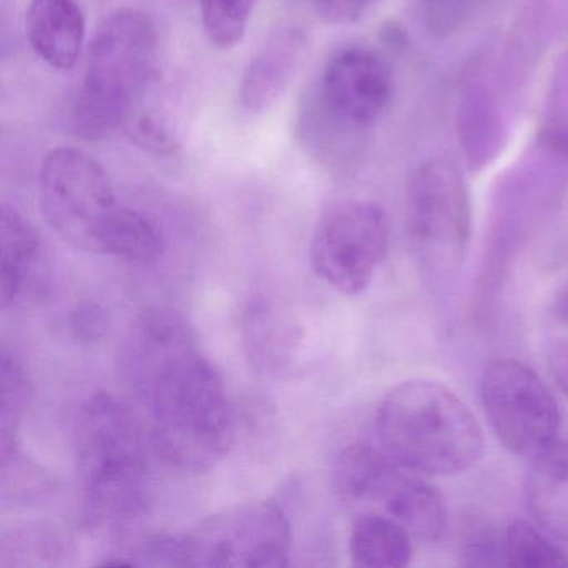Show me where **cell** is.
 I'll return each mask as SVG.
<instances>
[{"mask_svg":"<svg viewBox=\"0 0 568 568\" xmlns=\"http://www.w3.org/2000/svg\"><path fill=\"white\" fill-rule=\"evenodd\" d=\"M85 14L79 0H31L26 36L39 59L55 71H71L85 41Z\"/></svg>","mask_w":568,"mask_h":568,"instance_id":"obj_14","label":"cell"},{"mask_svg":"<svg viewBox=\"0 0 568 568\" xmlns=\"http://www.w3.org/2000/svg\"><path fill=\"white\" fill-rule=\"evenodd\" d=\"M109 314L104 305L94 301H82L68 315V331L74 341L95 344L108 334Z\"/></svg>","mask_w":568,"mask_h":568,"instance_id":"obj_28","label":"cell"},{"mask_svg":"<svg viewBox=\"0 0 568 568\" xmlns=\"http://www.w3.org/2000/svg\"><path fill=\"white\" fill-rule=\"evenodd\" d=\"M315 95L304 124H321V134L328 135L362 131L387 111L394 95V75L384 55L351 45L328 59Z\"/></svg>","mask_w":568,"mask_h":568,"instance_id":"obj_10","label":"cell"},{"mask_svg":"<svg viewBox=\"0 0 568 568\" xmlns=\"http://www.w3.org/2000/svg\"><path fill=\"white\" fill-rule=\"evenodd\" d=\"M149 408L155 450L172 467L211 470L235 440L224 378L197 347L169 361L138 395Z\"/></svg>","mask_w":568,"mask_h":568,"instance_id":"obj_2","label":"cell"},{"mask_svg":"<svg viewBox=\"0 0 568 568\" xmlns=\"http://www.w3.org/2000/svg\"><path fill=\"white\" fill-rule=\"evenodd\" d=\"M242 341L245 355L258 374L282 378L297 367L304 331L284 305L255 297L242 318Z\"/></svg>","mask_w":568,"mask_h":568,"instance_id":"obj_12","label":"cell"},{"mask_svg":"<svg viewBox=\"0 0 568 568\" xmlns=\"http://www.w3.org/2000/svg\"><path fill=\"white\" fill-rule=\"evenodd\" d=\"M557 322L560 327L548 342L547 361L555 384L568 397V318Z\"/></svg>","mask_w":568,"mask_h":568,"instance_id":"obj_30","label":"cell"},{"mask_svg":"<svg viewBox=\"0 0 568 568\" xmlns=\"http://www.w3.org/2000/svg\"><path fill=\"white\" fill-rule=\"evenodd\" d=\"M308 8L327 24L347 26L361 21L375 0H305Z\"/></svg>","mask_w":568,"mask_h":568,"instance_id":"obj_29","label":"cell"},{"mask_svg":"<svg viewBox=\"0 0 568 568\" xmlns=\"http://www.w3.org/2000/svg\"><path fill=\"white\" fill-rule=\"evenodd\" d=\"M414 537L404 525L378 511L358 514L348 538L354 567L402 568L414 557Z\"/></svg>","mask_w":568,"mask_h":568,"instance_id":"obj_19","label":"cell"},{"mask_svg":"<svg viewBox=\"0 0 568 568\" xmlns=\"http://www.w3.org/2000/svg\"><path fill=\"white\" fill-rule=\"evenodd\" d=\"M159 36L145 12L122 8L99 26L71 109V129L88 142L108 141L134 121L155 78Z\"/></svg>","mask_w":568,"mask_h":568,"instance_id":"obj_3","label":"cell"},{"mask_svg":"<svg viewBox=\"0 0 568 568\" xmlns=\"http://www.w3.org/2000/svg\"><path fill=\"white\" fill-rule=\"evenodd\" d=\"M194 347V331L184 315L174 308H148L132 322L122 344V377L139 395L169 361Z\"/></svg>","mask_w":568,"mask_h":568,"instance_id":"obj_11","label":"cell"},{"mask_svg":"<svg viewBox=\"0 0 568 568\" xmlns=\"http://www.w3.org/2000/svg\"><path fill=\"white\" fill-rule=\"evenodd\" d=\"M59 551H61L59 538L48 531L39 530L16 531L0 545L2 561L8 558L11 560L6 564V567L18 565L19 558L28 557V555L36 558V565H42V557L51 558L54 561Z\"/></svg>","mask_w":568,"mask_h":568,"instance_id":"obj_26","label":"cell"},{"mask_svg":"<svg viewBox=\"0 0 568 568\" xmlns=\"http://www.w3.org/2000/svg\"><path fill=\"white\" fill-rule=\"evenodd\" d=\"M131 124L134 128L135 138H138V142L142 148L149 149V151L155 152L159 155L174 154L175 149H178L174 139L155 119L149 118V115H141V118L132 121Z\"/></svg>","mask_w":568,"mask_h":568,"instance_id":"obj_31","label":"cell"},{"mask_svg":"<svg viewBox=\"0 0 568 568\" xmlns=\"http://www.w3.org/2000/svg\"><path fill=\"white\" fill-rule=\"evenodd\" d=\"M39 204L48 224L68 244L92 254H102L105 237L124 207L104 168L74 148L54 149L42 162Z\"/></svg>","mask_w":568,"mask_h":568,"instance_id":"obj_6","label":"cell"},{"mask_svg":"<svg viewBox=\"0 0 568 568\" xmlns=\"http://www.w3.org/2000/svg\"><path fill=\"white\" fill-rule=\"evenodd\" d=\"M41 241L24 215L2 205L0 211V305L18 304L38 281Z\"/></svg>","mask_w":568,"mask_h":568,"instance_id":"obj_17","label":"cell"},{"mask_svg":"<svg viewBox=\"0 0 568 568\" xmlns=\"http://www.w3.org/2000/svg\"><path fill=\"white\" fill-rule=\"evenodd\" d=\"M525 490L535 520L568 541V442H555L534 458Z\"/></svg>","mask_w":568,"mask_h":568,"instance_id":"obj_18","label":"cell"},{"mask_svg":"<svg viewBox=\"0 0 568 568\" xmlns=\"http://www.w3.org/2000/svg\"><path fill=\"white\" fill-rule=\"evenodd\" d=\"M407 232L415 265L432 287H447L460 274L471 234L467 185L452 162L434 159L408 182Z\"/></svg>","mask_w":568,"mask_h":568,"instance_id":"obj_5","label":"cell"},{"mask_svg":"<svg viewBox=\"0 0 568 568\" xmlns=\"http://www.w3.org/2000/svg\"><path fill=\"white\" fill-rule=\"evenodd\" d=\"M422 24L437 36L457 34L474 18L480 0H414Z\"/></svg>","mask_w":568,"mask_h":568,"instance_id":"obj_24","label":"cell"},{"mask_svg":"<svg viewBox=\"0 0 568 568\" xmlns=\"http://www.w3.org/2000/svg\"><path fill=\"white\" fill-rule=\"evenodd\" d=\"M480 398L498 440L535 458L558 442L561 414L550 388L524 362L498 358L484 371Z\"/></svg>","mask_w":568,"mask_h":568,"instance_id":"obj_9","label":"cell"},{"mask_svg":"<svg viewBox=\"0 0 568 568\" xmlns=\"http://www.w3.org/2000/svg\"><path fill=\"white\" fill-rule=\"evenodd\" d=\"M52 488L51 478L42 468L26 460L19 452L2 460V498L28 504L31 498L44 497Z\"/></svg>","mask_w":568,"mask_h":568,"instance_id":"obj_25","label":"cell"},{"mask_svg":"<svg viewBox=\"0 0 568 568\" xmlns=\"http://www.w3.org/2000/svg\"><path fill=\"white\" fill-rule=\"evenodd\" d=\"M415 474L402 465L377 511L404 525L415 540L432 544L440 540L447 530V505L434 485Z\"/></svg>","mask_w":568,"mask_h":568,"instance_id":"obj_15","label":"cell"},{"mask_svg":"<svg viewBox=\"0 0 568 568\" xmlns=\"http://www.w3.org/2000/svg\"><path fill=\"white\" fill-rule=\"evenodd\" d=\"M400 464L384 448L368 444H354L345 447L332 467V487L338 500L354 510H375L384 488Z\"/></svg>","mask_w":568,"mask_h":568,"instance_id":"obj_16","label":"cell"},{"mask_svg":"<svg viewBox=\"0 0 568 568\" xmlns=\"http://www.w3.org/2000/svg\"><path fill=\"white\" fill-rule=\"evenodd\" d=\"M257 0H197L202 28L212 45L229 51L247 34Z\"/></svg>","mask_w":568,"mask_h":568,"instance_id":"obj_22","label":"cell"},{"mask_svg":"<svg viewBox=\"0 0 568 568\" xmlns=\"http://www.w3.org/2000/svg\"><path fill=\"white\" fill-rule=\"evenodd\" d=\"M184 537L189 567L282 568L291 557V525L268 501L232 505Z\"/></svg>","mask_w":568,"mask_h":568,"instance_id":"obj_7","label":"cell"},{"mask_svg":"<svg viewBox=\"0 0 568 568\" xmlns=\"http://www.w3.org/2000/svg\"><path fill=\"white\" fill-rule=\"evenodd\" d=\"M375 425L382 448L417 474H462L484 455L477 418L438 382L408 381L392 388L378 405Z\"/></svg>","mask_w":568,"mask_h":568,"instance_id":"obj_4","label":"cell"},{"mask_svg":"<svg viewBox=\"0 0 568 568\" xmlns=\"http://www.w3.org/2000/svg\"><path fill=\"white\" fill-rule=\"evenodd\" d=\"M308 34L284 26L268 36L252 55L241 79V104L252 114L268 111L287 91L308 51Z\"/></svg>","mask_w":568,"mask_h":568,"instance_id":"obj_13","label":"cell"},{"mask_svg":"<svg viewBox=\"0 0 568 568\" xmlns=\"http://www.w3.org/2000/svg\"><path fill=\"white\" fill-rule=\"evenodd\" d=\"M462 537V555L474 565L505 564L504 540L498 541L494 530L484 520L471 518Z\"/></svg>","mask_w":568,"mask_h":568,"instance_id":"obj_27","label":"cell"},{"mask_svg":"<svg viewBox=\"0 0 568 568\" xmlns=\"http://www.w3.org/2000/svg\"><path fill=\"white\" fill-rule=\"evenodd\" d=\"M504 558L510 567H568L567 554L524 520L514 521L505 530Z\"/></svg>","mask_w":568,"mask_h":568,"instance_id":"obj_23","label":"cell"},{"mask_svg":"<svg viewBox=\"0 0 568 568\" xmlns=\"http://www.w3.org/2000/svg\"><path fill=\"white\" fill-rule=\"evenodd\" d=\"M554 315L557 321L568 318V287H565L560 295H558L557 301H555Z\"/></svg>","mask_w":568,"mask_h":568,"instance_id":"obj_32","label":"cell"},{"mask_svg":"<svg viewBox=\"0 0 568 568\" xmlns=\"http://www.w3.org/2000/svg\"><path fill=\"white\" fill-rule=\"evenodd\" d=\"M74 448L85 527L129 534L149 508L148 448L134 412L114 395H92L75 417Z\"/></svg>","mask_w":568,"mask_h":568,"instance_id":"obj_1","label":"cell"},{"mask_svg":"<svg viewBox=\"0 0 568 568\" xmlns=\"http://www.w3.org/2000/svg\"><path fill=\"white\" fill-rule=\"evenodd\" d=\"M165 242L154 221L135 209L122 207L105 237L102 254L135 264H151L164 254Z\"/></svg>","mask_w":568,"mask_h":568,"instance_id":"obj_20","label":"cell"},{"mask_svg":"<svg viewBox=\"0 0 568 568\" xmlns=\"http://www.w3.org/2000/svg\"><path fill=\"white\" fill-rule=\"evenodd\" d=\"M31 395V384L18 355L2 351L0 362V460L18 452L19 428Z\"/></svg>","mask_w":568,"mask_h":568,"instance_id":"obj_21","label":"cell"},{"mask_svg":"<svg viewBox=\"0 0 568 568\" xmlns=\"http://www.w3.org/2000/svg\"><path fill=\"white\" fill-rule=\"evenodd\" d=\"M388 241L390 229L382 207L374 202H338L325 211L312 235V267L334 291L361 295L381 268Z\"/></svg>","mask_w":568,"mask_h":568,"instance_id":"obj_8","label":"cell"}]
</instances>
